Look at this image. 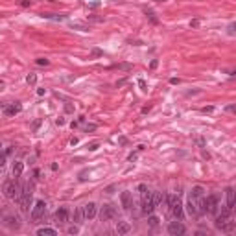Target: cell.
Here are the masks:
<instances>
[{"label": "cell", "mask_w": 236, "mask_h": 236, "mask_svg": "<svg viewBox=\"0 0 236 236\" xmlns=\"http://www.w3.org/2000/svg\"><path fill=\"white\" fill-rule=\"evenodd\" d=\"M31 199H33V186L31 185H24V188L20 190V196H19V207L22 212H28L31 207Z\"/></svg>", "instance_id": "1"}, {"label": "cell", "mask_w": 236, "mask_h": 236, "mask_svg": "<svg viewBox=\"0 0 236 236\" xmlns=\"http://www.w3.org/2000/svg\"><path fill=\"white\" fill-rule=\"evenodd\" d=\"M20 185L15 181V179H9V181H6L4 186H2V192H4V196L8 197V199H19L20 196Z\"/></svg>", "instance_id": "2"}, {"label": "cell", "mask_w": 236, "mask_h": 236, "mask_svg": "<svg viewBox=\"0 0 236 236\" xmlns=\"http://www.w3.org/2000/svg\"><path fill=\"white\" fill-rule=\"evenodd\" d=\"M168 209H170V212L177 220H183L185 214H183V205H181L179 196H175V194H170V196H168Z\"/></svg>", "instance_id": "3"}, {"label": "cell", "mask_w": 236, "mask_h": 236, "mask_svg": "<svg viewBox=\"0 0 236 236\" xmlns=\"http://www.w3.org/2000/svg\"><path fill=\"white\" fill-rule=\"evenodd\" d=\"M142 196V214H153V210H155V201H153V192L151 190H148V192H144V194H140Z\"/></svg>", "instance_id": "4"}, {"label": "cell", "mask_w": 236, "mask_h": 236, "mask_svg": "<svg viewBox=\"0 0 236 236\" xmlns=\"http://www.w3.org/2000/svg\"><path fill=\"white\" fill-rule=\"evenodd\" d=\"M205 212L212 214V216H218V212H220V199H218L216 194L205 197Z\"/></svg>", "instance_id": "5"}, {"label": "cell", "mask_w": 236, "mask_h": 236, "mask_svg": "<svg viewBox=\"0 0 236 236\" xmlns=\"http://www.w3.org/2000/svg\"><path fill=\"white\" fill-rule=\"evenodd\" d=\"M116 218V207L105 203L103 207H100V220L102 221H111Z\"/></svg>", "instance_id": "6"}, {"label": "cell", "mask_w": 236, "mask_h": 236, "mask_svg": "<svg viewBox=\"0 0 236 236\" xmlns=\"http://www.w3.org/2000/svg\"><path fill=\"white\" fill-rule=\"evenodd\" d=\"M44 212H46V203H44V201H37V203L33 205V209H31V220L39 221L41 218L44 216Z\"/></svg>", "instance_id": "7"}, {"label": "cell", "mask_w": 236, "mask_h": 236, "mask_svg": "<svg viewBox=\"0 0 236 236\" xmlns=\"http://www.w3.org/2000/svg\"><path fill=\"white\" fill-rule=\"evenodd\" d=\"M70 218H72V214H70V210L67 209V207H59L57 210H55V221L57 223H68L70 221Z\"/></svg>", "instance_id": "8"}, {"label": "cell", "mask_w": 236, "mask_h": 236, "mask_svg": "<svg viewBox=\"0 0 236 236\" xmlns=\"http://www.w3.org/2000/svg\"><path fill=\"white\" fill-rule=\"evenodd\" d=\"M22 111V105L19 102L15 103H4V116H15Z\"/></svg>", "instance_id": "9"}, {"label": "cell", "mask_w": 236, "mask_h": 236, "mask_svg": "<svg viewBox=\"0 0 236 236\" xmlns=\"http://www.w3.org/2000/svg\"><path fill=\"white\" fill-rule=\"evenodd\" d=\"M83 210H85V220H94L96 216H98V205L96 203H87L83 205Z\"/></svg>", "instance_id": "10"}, {"label": "cell", "mask_w": 236, "mask_h": 236, "mask_svg": "<svg viewBox=\"0 0 236 236\" xmlns=\"http://www.w3.org/2000/svg\"><path fill=\"white\" fill-rule=\"evenodd\" d=\"M168 232H170L172 236H177V234H185L186 229H185V225L181 223V220H179V221H172V223L168 225Z\"/></svg>", "instance_id": "11"}, {"label": "cell", "mask_w": 236, "mask_h": 236, "mask_svg": "<svg viewBox=\"0 0 236 236\" xmlns=\"http://www.w3.org/2000/svg\"><path fill=\"white\" fill-rule=\"evenodd\" d=\"M120 201H122V207L124 210H131V207H133V194L131 192H122L120 194Z\"/></svg>", "instance_id": "12"}, {"label": "cell", "mask_w": 236, "mask_h": 236, "mask_svg": "<svg viewBox=\"0 0 236 236\" xmlns=\"http://www.w3.org/2000/svg\"><path fill=\"white\" fill-rule=\"evenodd\" d=\"M4 227H8V229H20V220L17 216H4Z\"/></svg>", "instance_id": "13"}, {"label": "cell", "mask_w": 236, "mask_h": 236, "mask_svg": "<svg viewBox=\"0 0 236 236\" xmlns=\"http://www.w3.org/2000/svg\"><path fill=\"white\" fill-rule=\"evenodd\" d=\"M225 197H227V209H231V210H234V203H236V192H234V188H229L225 190Z\"/></svg>", "instance_id": "14"}, {"label": "cell", "mask_w": 236, "mask_h": 236, "mask_svg": "<svg viewBox=\"0 0 236 236\" xmlns=\"http://www.w3.org/2000/svg\"><path fill=\"white\" fill-rule=\"evenodd\" d=\"M186 210H188L190 216H199L201 210H199V205L194 201L192 197H188V201H186Z\"/></svg>", "instance_id": "15"}, {"label": "cell", "mask_w": 236, "mask_h": 236, "mask_svg": "<svg viewBox=\"0 0 236 236\" xmlns=\"http://www.w3.org/2000/svg\"><path fill=\"white\" fill-rule=\"evenodd\" d=\"M72 221H74V223H83V221H85V210H83V207L74 209V212H72Z\"/></svg>", "instance_id": "16"}, {"label": "cell", "mask_w": 236, "mask_h": 236, "mask_svg": "<svg viewBox=\"0 0 236 236\" xmlns=\"http://www.w3.org/2000/svg\"><path fill=\"white\" fill-rule=\"evenodd\" d=\"M131 231V225L127 223V221H118L116 223V232L118 234H127Z\"/></svg>", "instance_id": "17"}, {"label": "cell", "mask_w": 236, "mask_h": 236, "mask_svg": "<svg viewBox=\"0 0 236 236\" xmlns=\"http://www.w3.org/2000/svg\"><path fill=\"white\" fill-rule=\"evenodd\" d=\"M218 231H221V232H232V231H236V221H231V220H227L223 225H221Z\"/></svg>", "instance_id": "18"}, {"label": "cell", "mask_w": 236, "mask_h": 236, "mask_svg": "<svg viewBox=\"0 0 236 236\" xmlns=\"http://www.w3.org/2000/svg\"><path fill=\"white\" fill-rule=\"evenodd\" d=\"M13 175H15V177H20V175H22V172H24V162H19V161H15V162H13Z\"/></svg>", "instance_id": "19"}, {"label": "cell", "mask_w": 236, "mask_h": 236, "mask_svg": "<svg viewBox=\"0 0 236 236\" xmlns=\"http://www.w3.org/2000/svg\"><path fill=\"white\" fill-rule=\"evenodd\" d=\"M37 234L39 236H55L57 234V231H55V229H50V227H41V229H37Z\"/></svg>", "instance_id": "20"}, {"label": "cell", "mask_w": 236, "mask_h": 236, "mask_svg": "<svg viewBox=\"0 0 236 236\" xmlns=\"http://www.w3.org/2000/svg\"><path fill=\"white\" fill-rule=\"evenodd\" d=\"M44 19H50V20H65V15H55V13H43Z\"/></svg>", "instance_id": "21"}, {"label": "cell", "mask_w": 236, "mask_h": 236, "mask_svg": "<svg viewBox=\"0 0 236 236\" xmlns=\"http://www.w3.org/2000/svg\"><path fill=\"white\" fill-rule=\"evenodd\" d=\"M159 221H161V220H159L157 216L149 214V218H148V223H149V227H157V225H159Z\"/></svg>", "instance_id": "22"}, {"label": "cell", "mask_w": 236, "mask_h": 236, "mask_svg": "<svg viewBox=\"0 0 236 236\" xmlns=\"http://www.w3.org/2000/svg\"><path fill=\"white\" fill-rule=\"evenodd\" d=\"M26 83H28V85H35V83H37V76L35 74H28Z\"/></svg>", "instance_id": "23"}, {"label": "cell", "mask_w": 236, "mask_h": 236, "mask_svg": "<svg viewBox=\"0 0 236 236\" xmlns=\"http://www.w3.org/2000/svg\"><path fill=\"white\" fill-rule=\"evenodd\" d=\"M70 26H72V28H78V30H81V31H87V30H89V26L81 24V22H70Z\"/></svg>", "instance_id": "24"}, {"label": "cell", "mask_w": 236, "mask_h": 236, "mask_svg": "<svg viewBox=\"0 0 236 236\" xmlns=\"http://www.w3.org/2000/svg\"><path fill=\"white\" fill-rule=\"evenodd\" d=\"M146 15L149 17V20H151V22H153V24H157V22H159V20H157V17H155V13L151 11V9H146Z\"/></svg>", "instance_id": "25"}, {"label": "cell", "mask_w": 236, "mask_h": 236, "mask_svg": "<svg viewBox=\"0 0 236 236\" xmlns=\"http://www.w3.org/2000/svg\"><path fill=\"white\" fill-rule=\"evenodd\" d=\"M35 63H37L39 67H46V65H50V61L44 59V57H39V59H35Z\"/></svg>", "instance_id": "26"}, {"label": "cell", "mask_w": 236, "mask_h": 236, "mask_svg": "<svg viewBox=\"0 0 236 236\" xmlns=\"http://www.w3.org/2000/svg\"><path fill=\"white\" fill-rule=\"evenodd\" d=\"M96 129V124H87V126H83V131H87V133H89V131H94Z\"/></svg>", "instance_id": "27"}, {"label": "cell", "mask_w": 236, "mask_h": 236, "mask_svg": "<svg viewBox=\"0 0 236 236\" xmlns=\"http://www.w3.org/2000/svg\"><path fill=\"white\" fill-rule=\"evenodd\" d=\"M78 232H79L78 227H68V234H78Z\"/></svg>", "instance_id": "28"}, {"label": "cell", "mask_w": 236, "mask_h": 236, "mask_svg": "<svg viewBox=\"0 0 236 236\" xmlns=\"http://www.w3.org/2000/svg\"><path fill=\"white\" fill-rule=\"evenodd\" d=\"M98 146H100L98 142H92L91 146H89V151H96V149H98Z\"/></svg>", "instance_id": "29"}, {"label": "cell", "mask_w": 236, "mask_h": 236, "mask_svg": "<svg viewBox=\"0 0 236 236\" xmlns=\"http://www.w3.org/2000/svg\"><path fill=\"white\" fill-rule=\"evenodd\" d=\"M149 188H148V186H146V185H138V192H140V194H144V192H148Z\"/></svg>", "instance_id": "30"}, {"label": "cell", "mask_w": 236, "mask_h": 236, "mask_svg": "<svg viewBox=\"0 0 236 236\" xmlns=\"http://www.w3.org/2000/svg\"><path fill=\"white\" fill-rule=\"evenodd\" d=\"M227 30H229V33H234V31H236V22L229 24V28H227Z\"/></svg>", "instance_id": "31"}, {"label": "cell", "mask_w": 236, "mask_h": 236, "mask_svg": "<svg viewBox=\"0 0 236 236\" xmlns=\"http://www.w3.org/2000/svg\"><path fill=\"white\" fill-rule=\"evenodd\" d=\"M20 6H22V8H28V6H31V0H22Z\"/></svg>", "instance_id": "32"}, {"label": "cell", "mask_w": 236, "mask_h": 236, "mask_svg": "<svg viewBox=\"0 0 236 236\" xmlns=\"http://www.w3.org/2000/svg\"><path fill=\"white\" fill-rule=\"evenodd\" d=\"M201 111H203V113H212V111H214V107H212V105H209V107H203Z\"/></svg>", "instance_id": "33"}, {"label": "cell", "mask_w": 236, "mask_h": 236, "mask_svg": "<svg viewBox=\"0 0 236 236\" xmlns=\"http://www.w3.org/2000/svg\"><path fill=\"white\" fill-rule=\"evenodd\" d=\"M225 109L229 111V113H236V105H227Z\"/></svg>", "instance_id": "34"}, {"label": "cell", "mask_w": 236, "mask_h": 236, "mask_svg": "<svg viewBox=\"0 0 236 236\" xmlns=\"http://www.w3.org/2000/svg\"><path fill=\"white\" fill-rule=\"evenodd\" d=\"M138 85H140L142 91H146V81H144V79H138Z\"/></svg>", "instance_id": "35"}, {"label": "cell", "mask_w": 236, "mask_h": 236, "mask_svg": "<svg viewBox=\"0 0 236 236\" xmlns=\"http://www.w3.org/2000/svg\"><path fill=\"white\" fill-rule=\"evenodd\" d=\"M157 65H159V61H157V59H153V61H151V65H149V67H151V68H157Z\"/></svg>", "instance_id": "36"}, {"label": "cell", "mask_w": 236, "mask_h": 236, "mask_svg": "<svg viewBox=\"0 0 236 236\" xmlns=\"http://www.w3.org/2000/svg\"><path fill=\"white\" fill-rule=\"evenodd\" d=\"M65 111H67V113H72L74 109H72V105H68V103H67V105H65Z\"/></svg>", "instance_id": "37"}, {"label": "cell", "mask_w": 236, "mask_h": 236, "mask_svg": "<svg viewBox=\"0 0 236 236\" xmlns=\"http://www.w3.org/2000/svg\"><path fill=\"white\" fill-rule=\"evenodd\" d=\"M39 126H41V120H35V122H33V126H31V127H33V129H37Z\"/></svg>", "instance_id": "38"}, {"label": "cell", "mask_w": 236, "mask_h": 236, "mask_svg": "<svg viewBox=\"0 0 236 236\" xmlns=\"http://www.w3.org/2000/svg\"><path fill=\"white\" fill-rule=\"evenodd\" d=\"M55 124H57V126H63L65 120H63V118H57V120H55Z\"/></svg>", "instance_id": "39"}, {"label": "cell", "mask_w": 236, "mask_h": 236, "mask_svg": "<svg viewBox=\"0 0 236 236\" xmlns=\"http://www.w3.org/2000/svg\"><path fill=\"white\" fill-rule=\"evenodd\" d=\"M92 55H102V50H98V48H94V50H92Z\"/></svg>", "instance_id": "40"}, {"label": "cell", "mask_w": 236, "mask_h": 236, "mask_svg": "<svg viewBox=\"0 0 236 236\" xmlns=\"http://www.w3.org/2000/svg\"><path fill=\"white\" fill-rule=\"evenodd\" d=\"M44 92H46V89H37V94H39V96H43Z\"/></svg>", "instance_id": "41"}, {"label": "cell", "mask_w": 236, "mask_h": 236, "mask_svg": "<svg viewBox=\"0 0 236 236\" xmlns=\"http://www.w3.org/2000/svg\"><path fill=\"white\" fill-rule=\"evenodd\" d=\"M190 26H194V28H196V26H199V20H192V22H190Z\"/></svg>", "instance_id": "42"}, {"label": "cell", "mask_w": 236, "mask_h": 236, "mask_svg": "<svg viewBox=\"0 0 236 236\" xmlns=\"http://www.w3.org/2000/svg\"><path fill=\"white\" fill-rule=\"evenodd\" d=\"M157 2H164V0H157Z\"/></svg>", "instance_id": "43"}, {"label": "cell", "mask_w": 236, "mask_h": 236, "mask_svg": "<svg viewBox=\"0 0 236 236\" xmlns=\"http://www.w3.org/2000/svg\"><path fill=\"white\" fill-rule=\"evenodd\" d=\"M234 209H236V203H234Z\"/></svg>", "instance_id": "44"}, {"label": "cell", "mask_w": 236, "mask_h": 236, "mask_svg": "<svg viewBox=\"0 0 236 236\" xmlns=\"http://www.w3.org/2000/svg\"><path fill=\"white\" fill-rule=\"evenodd\" d=\"M234 74H236V70H234Z\"/></svg>", "instance_id": "45"}]
</instances>
